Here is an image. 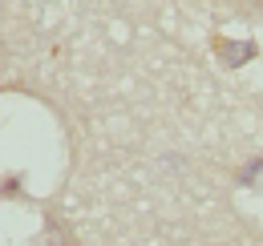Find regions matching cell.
Here are the masks:
<instances>
[{
    "label": "cell",
    "mask_w": 263,
    "mask_h": 246,
    "mask_svg": "<svg viewBox=\"0 0 263 246\" xmlns=\"http://www.w3.org/2000/svg\"><path fill=\"white\" fill-rule=\"evenodd\" d=\"M255 174H263V157H255V161H251V166H247V170L239 174V182H243V186H251V182H255Z\"/></svg>",
    "instance_id": "obj_1"
}]
</instances>
